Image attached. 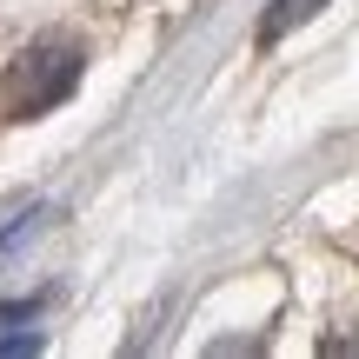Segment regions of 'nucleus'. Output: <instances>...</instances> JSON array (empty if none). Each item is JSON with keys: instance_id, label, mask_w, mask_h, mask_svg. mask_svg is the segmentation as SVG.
Instances as JSON below:
<instances>
[{"instance_id": "1", "label": "nucleus", "mask_w": 359, "mask_h": 359, "mask_svg": "<svg viewBox=\"0 0 359 359\" xmlns=\"http://www.w3.org/2000/svg\"><path fill=\"white\" fill-rule=\"evenodd\" d=\"M74 80H80V47H67V40H34V47L7 67L0 100H7L13 120H34V114H47V107H60L67 93H74Z\"/></svg>"}, {"instance_id": "2", "label": "nucleus", "mask_w": 359, "mask_h": 359, "mask_svg": "<svg viewBox=\"0 0 359 359\" xmlns=\"http://www.w3.org/2000/svg\"><path fill=\"white\" fill-rule=\"evenodd\" d=\"M299 13H313V0H273V13H266V27H259V40H280Z\"/></svg>"}]
</instances>
